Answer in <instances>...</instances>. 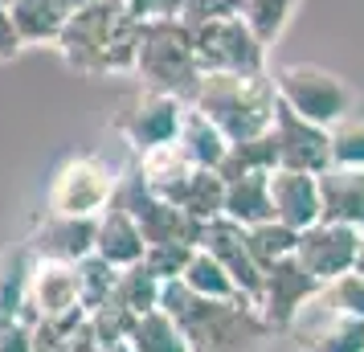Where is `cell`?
Returning a JSON list of instances; mask_svg holds the SVG:
<instances>
[{
  "label": "cell",
  "mask_w": 364,
  "mask_h": 352,
  "mask_svg": "<svg viewBox=\"0 0 364 352\" xmlns=\"http://www.w3.org/2000/svg\"><path fill=\"white\" fill-rule=\"evenodd\" d=\"M160 311L181 324L193 352H262L274 340V328L262 319L258 303H250L246 295L200 299L181 279L160 287Z\"/></svg>",
  "instance_id": "1"
},
{
  "label": "cell",
  "mask_w": 364,
  "mask_h": 352,
  "mask_svg": "<svg viewBox=\"0 0 364 352\" xmlns=\"http://www.w3.org/2000/svg\"><path fill=\"white\" fill-rule=\"evenodd\" d=\"M135 37L139 17L127 9V0H90L78 13H70L53 50L62 53L70 70L86 78H107V74H132Z\"/></svg>",
  "instance_id": "2"
},
{
  "label": "cell",
  "mask_w": 364,
  "mask_h": 352,
  "mask_svg": "<svg viewBox=\"0 0 364 352\" xmlns=\"http://www.w3.org/2000/svg\"><path fill=\"white\" fill-rule=\"evenodd\" d=\"M274 78L270 74H200L188 107L213 123L230 144L254 139L274 123Z\"/></svg>",
  "instance_id": "3"
},
{
  "label": "cell",
  "mask_w": 364,
  "mask_h": 352,
  "mask_svg": "<svg viewBox=\"0 0 364 352\" xmlns=\"http://www.w3.org/2000/svg\"><path fill=\"white\" fill-rule=\"evenodd\" d=\"M132 74L151 90L176 95L181 102L193 99L200 82L197 58H193V33L181 17H160V21H139L135 37V66Z\"/></svg>",
  "instance_id": "4"
},
{
  "label": "cell",
  "mask_w": 364,
  "mask_h": 352,
  "mask_svg": "<svg viewBox=\"0 0 364 352\" xmlns=\"http://www.w3.org/2000/svg\"><path fill=\"white\" fill-rule=\"evenodd\" d=\"M274 95L282 107H291L299 119L315 127H336L344 115H352V86L336 70L319 62H291L274 74Z\"/></svg>",
  "instance_id": "5"
},
{
  "label": "cell",
  "mask_w": 364,
  "mask_h": 352,
  "mask_svg": "<svg viewBox=\"0 0 364 352\" xmlns=\"http://www.w3.org/2000/svg\"><path fill=\"white\" fill-rule=\"evenodd\" d=\"M119 168H111L102 156H70L58 164L46 188V213H66V218H99L115 201Z\"/></svg>",
  "instance_id": "6"
},
{
  "label": "cell",
  "mask_w": 364,
  "mask_h": 352,
  "mask_svg": "<svg viewBox=\"0 0 364 352\" xmlns=\"http://www.w3.org/2000/svg\"><path fill=\"white\" fill-rule=\"evenodd\" d=\"M188 33H193V58L200 74H262L266 70V46L250 33L242 17L209 21Z\"/></svg>",
  "instance_id": "7"
},
{
  "label": "cell",
  "mask_w": 364,
  "mask_h": 352,
  "mask_svg": "<svg viewBox=\"0 0 364 352\" xmlns=\"http://www.w3.org/2000/svg\"><path fill=\"white\" fill-rule=\"evenodd\" d=\"M184 107H188V102H181L176 95L139 86L135 95H127V99L111 111V127H115V132L127 139V148L139 156V151L160 148V144H172V139H176Z\"/></svg>",
  "instance_id": "8"
},
{
  "label": "cell",
  "mask_w": 364,
  "mask_h": 352,
  "mask_svg": "<svg viewBox=\"0 0 364 352\" xmlns=\"http://www.w3.org/2000/svg\"><path fill=\"white\" fill-rule=\"evenodd\" d=\"M115 201L132 213V221L139 225V234H144V242H148V246H164V242L197 246V242H200V225H205V221L188 218V213H181L172 201L156 197V193H148V188L139 185V176H135L132 168H127V172H119Z\"/></svg>",
  "instance_id": "9"
},
{
  "label": "cell",
  "mask_w": 364,
  "mask_h": 352,
  "mask_svg": "<svg viewBox=\"0 0 364 352\" xmlns=\"http://www.w3.org/2000/svg\"><path fill=\"white\" fill-rule=\"evenodd\" d=\"M287 336L295 340L299 352H364V319L336 307L323 295V287L295 311Z\"/></svg>",
  "instance_id": "10"
},
{
  "label": "cell",
  "mask_w": 364,
  "mask_h": 352,
  "mask_svg": "<svg viewBox=\"0 0 364 352\" xmlns=\"http://www.w3.org/2000/svg\"><path fill=\"white\" fill-rule=\"evenodd\" d=\"M360 250H364L360 230L336 225V221H315L307 230H299V242H295V258L319 287L336 283L348 270H356Z\"/></svg>",
  "instance_id": "11"
},
{
  "label": "cell",
  "mask_w": 364,
  "mask_h": 352,
  "mask_svg": "<svg viewBox=\"0 0 364 352\" xmlns=\"http://www.w3.org/2000/svg\"><path fill=\"white\" fill-rule=\"evenodd\" d=\"M78 307H82V299H78V267H74V262H53V258H33L21 319H25V324L62 319V316H70V311H78Z\"/></svg>",
  "instance_id": "12"
},
{
  "label": "cell",
  "mask_w": 364,
  "mask_h": 352,
  "mask_svg": "<svg viewBox=\"0 0 364 352\" xmlns=\"http://www.w3.org/2000/svg\"><path fill=\"white\" fill-rule=\"evenodd\" d=\"M315 291H319V283H315L311 274L303 270V262L291 254V258H279V262H270L262 270V287H258V299L254 303H258L262 319L274 332H287L295 311L311 299Z\"/></svg>",
  "instance_id": "13"
},
{
  "label": "cell",
  "mask_w": 364,
  "mask_h": 352,
  "mask_svg": "<svg viewBox=\"0 0 364 352\" xmlns=\"http://www.w3.org/2000/svg\"><path fill=\"white\" fill-rule=\"evenodd\" d=\"M205 254H213L217 262L225 267V274L233 279L237 295H246L250 303L258 299V287H262V267L254 262V254L246 246V230L230 218H209L200 225V242Z\"/></svg>",
  "instance_id": "14"
},
{
  "label": "cell",
  "mask_w": 364,
  "mask_h": 352,
  "mask_svg": "<svg viewBox=\"0 0 364 352\" xmlns=\"http://www.w3.org/2000/svg\"><path fill=\"white\" fill-rule=\"evenodd\" d=\"M274 148H279V168H295V172H311L319 176L323 168L331 164V151H328V132L315 127L307 119H299L291 107L274 102Z\"/></svg>",
  "instance_id": "15"
},
{
  "label": "cell",
  "mask_w": 364,
  "mask_h": 352,
  "mask_svg": "<svg viewBox=\"0 0 364 352\" xmlns=\"http://www.w3.org/2000/svg\"><path fill=\"white\" fill-rule=\"evenodd\" d=\"M29 254L33 258H53V262H82L95 254V218H66V213H41L29 234Z\"/></svg>",
  "instance_id": "16"
},
{
  "label": "cell",
  "mask_w": 364,
  "mask_h": 352,
  "mask_svg": "<svg viewBox=\"0 0 364 352\" xmlns=\"http://www.w3.org/2000/svg\"><path fill=\"white\" fill-rule=\"evenodd\" d=\"M315 181H319V221L364 230V168L328 164Z\"/></svg>",
  "instance_id": "17"
},
{
  "label": "cell",
  "mask_w": 364,
  "mask_h": 352,
  "mask_svg": "<svg viewBox=\"0 0 364 352\" xmlns=\"http://www.w3.org/2000/svg\"><path fill=\"white\" fill-rule=\"evenodd\" d=\"M270 213L291 230H307L319 221V181L311 172L274 168L270 172Z\"/></svg>",
  "instance_id": "18"
},
{
  "label": "cell",
  "mask_w": 364,
  "mask_h": 352,
  "mask_svg": "<svg viewBox=\"0 0 364 352\" xmlns=\"http://www.w3.org/2000/svg\"><path fill=\"white\" fill-rule=\"evenodd\" d=\"M144 250H148V242L139 234V225L132 221V213L119 201H111L95 218V254L102 262H111L115 270H123V267L144 262Z\"/></svg>",
  "instance_id": "19"
},
{
  "label": "cell",
  "mask_w": 364,
  "mask_h": 352,
  "mask_svg": "<svg viewBox=\"0 0 364 352\" xmlns=\"http://www.w3.org/2000/svg\"><path fill=\"white\" fill-rule=\"evenodd\" d=\"M197 164H188L184 160V151L176 148V144H160V148H148L135 156L132 172L139 176V185L148 188V193H156V197H164V201H172L176 197V188L188 181V172H193Z\"/></svg>",
  "instance_id": "20"
},
{
  "label": "cell",
  "mask_w": 364,
  "mask_h": 352,
  "mask_svg": "<svg viewBox=\"0 0 364 352\" xmlns=\"http://www.w3.org/2000/svg\"><path fill=\"white\" fill-rule=\"evenodd\" d=\"M221 218L237 221L242 230L270 221V172H242L225 181V201H221Z\"/></svg>",
  "instance_id": "21"
},
{
  "label": "cell",
  "mask_w": 364,
  "mask_h": 352,
  "mask_svg": "<svg viewBox=\"0 0 364 352\" xmlns=\"http://www.w3.org/2000/svg\"><path fill=\"white\" fill-rule=\"evenodd\" d=\"M172 144L184 151L188 164H197V168H221L225 151H230V139L217 132L197 107H184L181 127H176V139H172Z\"/></svg>",
  "instance_id": "22"
},
{
  "label": "cell",
  "mask_w": 364,
  "mask_h": 352,
  "mask_svg": "<svg viewBox=\"0 0 364 352\" xmlns=\"http://www.w3.org/2000/svg\"><path fill=\"white\" fill-rule=\"evenodd\" d=\"M9 17H13L25 46H53L70 13L62 9V0H13Z\"/></svg>",
  "instance_id": "23"
},
{
  "label": "cell",
  "mask_w": 364,
  "mask_h": 352,
  "mask_svg": "<svg viewBox=\"0 0 364 352\" xmlns=\"http://www.w3.org/2000/svg\"><path fill=\"white\" fill-rule=\"evenodd\" d=\"M221 201H225V176L217 168H193L188 181L172 197V205L181 213H188V218H197V221L221 218Z\"/></svg>",
  "instance_id": "24"
},
{
  "label": "cell",
  "mask_w": 364,
  "mask_h": 352,
  "mask_svg": "<svg viewBox=\"0 0 364 352\" xmlns=\"http://www.w3.org/2000/svg\"><path fill=\"white\" fill-rule=\"evenodd\" d=\"M29 267H33V254L29 246H9L0 250V328L21 319L25 311V287H29Z\"/></svg>",
  "instance_id": "25"
},
{
  "label": "cell",
  "mask_w": 364,
  "mask_h": 352,
  "mask_svg": "<svg viewBox=\"0 0 364 352\" xmlns=\"http://www.w3.org/2000/svg\"><path fill=\"white\" fill-rule=\"evenodd\" d=\"M127 344L135 352H193L188 348V340H184L181 324L168 316V311H144V316L132 324V336H127Z\"/></svg>",
  "instance_id": "26"
},
{
  "label": "cell",
  "mask_w": 364,
  "mask_h": 352,
  "mask_svg": "<svg viewBox=\"0 0 364 352\" xmlns=\"http://www.w3.org/2000/svg\"><path fill=\"white\" fill-rule=\"evenodd\" d=\"M181 283L188 287L193 295H200V299H233V295H237V287H233V279L225 274V267L217 262L213 254H205L200 246L193 250V258L184 262Z\"/></svg>",
  "instance_id": "27"
},
{
  "label": "cell",
  "mask_w": 364,
  "mask_h": 352,
  "mask_svg": "<svg viewBox=\"0 0 364 352\" xmlns=\"http://www.w3.org/2000/svg\"><path fill=\"white\" fill-rule=\"evenodd\" d=\"M279 168V148H274V132H262L254 139H242V144H230L225 160H221V176H242V172H274Z\"/></svg>",
  "instance_id": "28"
},
{
  "label": "cell",
  "mask_w": 364,
  "mask_h": 352,
  "mask_svg": "<svg viewBox=\"0 0 364 352\" xmlns=\"http://www.w3.org/2000/svg\"><path fill=\"white\" fill-rule=\"evenodd\" d=\"M160 287H164V283H160L144 262H135V267L119 270L115 295H111V299L123 303L132 316H144V311H156V307H160Z\"/></svg>",
  "instance_id": "29"
},
{
  "label": "cell",
  "mask_w": 364,
  "mask_h": 352,
  "mask_svg": "<svg viewBox=\"0 0 364 352\" xmlns=\"http://www.w3.org/2000/svg\"><path fill=\"white\" fill-rule=\"evenodd\" d=\"M295 242H299V230L291 225H282V221H258V225H250L246 230V246L254 254V262L258 267H270V262H279V258H291L295 254Z\"/></svg>",
  "instance_id": "30"
},
{
  "label": "cell",
  "mask_w": 364,
  "mask_h": 352,
  "mask_svg": "<svg viewBox=\"0 0 364 352\" xmlns=\"http://www.w3.org/2000/svg\"><path fill=\"white\" fill-rule=\"evenodd\" d=\"M295 4L299 0H242V21L250 25V33L270 50L274 37L287 29V21H291V13H295Z\"/></svg>",
  "instance_id": "31"
},
{
  "label": "cell",
  "mask_w": 364,
  "mask_h": 352,
  "mask_svg": "<svg viewBox=\"0 0 364 352\" xmlns=\"http://www.w3.org/2000/svg\"><path fill=\"white\" fill-rule=\"evenodd\" d=\"M115 279H119V270L111 262H102L99 254H86L82 262H78V299H82L86 311L102 307L115 295Z\"/></svg>",
  "instance_id": "32"
},
{
  "label": "cell",
  "mask_w": 364,
  "mask_h": 352,
  "mask_svg": "<svg viewBox=\"0 0 364 352\" xmlns=\"http://www.w3.org/2000/svg\"><path fill=\"white\" fill-rule=\"evenodd\" d=\"M328 151H331V164L364 168V119L344 115L336 127H328Z\"/></svg>",
  "instance_id": "33"
},
{
  "label": "cell",
  "mask_w": 364,
  "mask_h": 352,
  "mask_svg": "<svg viewBox=\"0 0 364 352\" xmlns=\"http://www.w3.org/2000/svg\"><path fill=\"white\" fill-rule=\"evenodd\" d=\"M135 319L139 316H132V311H127L123 303H115V299H107L102 307L86 311V324H90V332H95L99 344H119V340H127Z\"/></svg>",
  "instance_id": "34"
},
{
  "label": "cell",
  "mask_w": 364,
  "mask_h": 352,
  "mask_svg": "<svg viewBox=\"0 0 364 352\" xmlns=\"http://www.w3.org/2000/svg\"><path fill=\"white\" fill-rule=\"evenodd\" d=\"M193 250H197V246H184V242L148 246V250H144V267H148L160 283H168V279H181V270H184V262L193 258Z\"/></svg>",
  "instance_id": "35"
},
{
  "label": "cell",
  "mask_w": 364,
  "mask_h": 352,
  "mask_svg": "<svg viewBox=\"0 0 364 352\" xmlns=\"http://www.w3.org/2000/svg\"><path fill=\"white\" fill-rule=\"evenodd\" d=\"M225 17H242V0H184L181 4V21L188 29L209 25V21H225Z\"/></svg>",
  "instance_id": "36"
},
{
  "label": "cell",
  "mask_w": 364,
  "mask_h": 352,
  "mask_svg": "<svg viewBox=\"0 0 364 352\" xmlns=\"http://www.w3.org/2000/svg\"><path fill=\"white\" fill-rule=\"evenodd\" d=\"M323 295H328L336 307H344L348 316L364 319V274H360V270H348V274H340L336 283L323 287Z\"/></svg>",
  "instance_id": "37"
},
{
  "label": "cell",
  "mask_w": 364,
  "mask_h": 352,
  "mask_svg": "<svg viewBox=\"0 0 364 352\" xmlns=\"http://www.w3.org/2000/svg\"><path fill=\"white\" fill-rule=\"evenodd\" d=\"M0 352H33V328L25 319H13L0 328Z\"/></svg>",
  "instance_id": "38"
},
{
  "label": "cell",
  "mask_w": 364,
  "mask_h": 352,
  "mask_svg": "<svg viewBox=\"0 0 364 352\" xmlns=\"http://www.w3.org/2000/svg\"><path fill=\"white\" fill-rule=\"evenodd\" d=\"M181 4L184 0H127L139 21H160V17H181Z\"/></svg>",
  "instance_id": "39"
},
{
  "label": "cell",
  "mask_w": 364,
  "mask_h": 352,
  "mask_svg": "<svg viewBox=\"0 0 364 352\" xmlns=\"http://www.w3.org/2000/svg\"><path fill=\"white\" fill-rule=\"evenodd\" d=\"M21 50H25V41H21L13 17H9V9L0 4V66H4V62H13Z\"/></svg>",
  "instance_id": "40"
},
{
  "label": "cell",
  "mask_w": 364,
  "mask_h": 352,
  "mask_svg": "<svg viewBox=\"0 0 364 352\" xmlns=\"http://www.w3.org/2000/svg\"><path fill=\"white\" fill-rule=\"evenodd\" d=\"M99 352H135L132 344H127V340H119V344H102Z\"/></svg>",
  "instance_id": "41"
},
{
  "label": "cell",
  "mask_w": 364,
  "mask_h": 352,
  "mask_svg": "<svg viewBox=\"0 0 364 352\" xmlns=\"http://www.w3.org/2000/svg\"><path fill=\"white\" fill-rule=\"evenodd\" d=\"M0 4H4V9H9V4H13V0H0Z\"/></svg>",
  "instance_id": "42"
},
{
  "label": "cell",
  "mask_w": 364,
  "mask_h": 352,
  "mask_svg": "<svg viewBox=\"0 0 364 352\" xmlns=\"http://www.w3.org/2000/svg\"><path fill=\"white\" fill-rule=\"evenodd\" d=\"M33 352H50V348H33Z\"/></svg>",
  "instance_id": "43"
},
{
  "label": "cell",
  "mask_w": 364,
  "mask_h": 352,
  "mask_svg": "<svg viewBox=\"0 0 364 352\" xmlns=\"http://www.w3.org/2000/svg\"><path fill=\"white\" fill-rule=\"evenodd\" d=\"M360 238H364V230H360Z\"/></svg>",
  "instance_id": "44"
}]
</instances>
